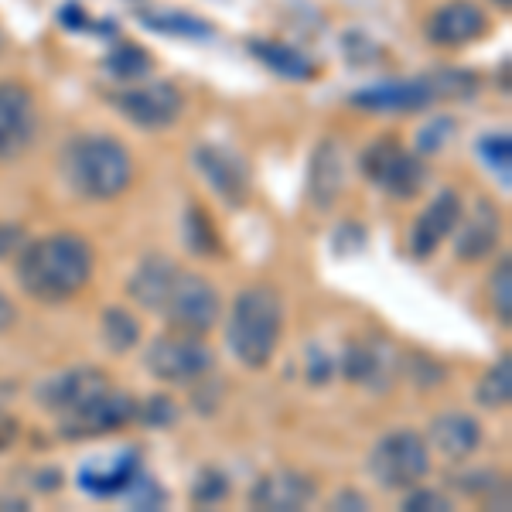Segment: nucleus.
Listing matches in <instances>:
<instances>
[{
  "mask_svg": "<svg viewBox=\"0 0 512 512\" xmlns=\"http://www.w3.org/2000/svg\"><path fill=\"white\" fill-rule=\"evenodd\" d=\"M137 417H144L147 424L161 427V424H171V420H175V407H171V403L164 400V396H154L151 407H147V410H137Z\"/></svg>",
  "mask_w": 512,
  "mask_h": 512,
  "instance_id": "35",
  "label": "nucleus"
},
{
  "mask_svg": "<svg viewBox=\"0 0 512 512\" xmlns=\"http://www.w3.org/2000/svg\"><path fill=\"white\" fill-rule=\"evenodd\" d=\"M65 185L82 198H117L134 181V161L117 137L106 134H79L62 147L59 158Z\"/></svg>",
  "mask_w": 512,
  "mask_h": 512,
  "instance_id": "2",
  "label": "nucleus"
},
{
  "mask_svg": "<svg viewBox=\"0 0 512 512\" xmlns=\"http://www.w3.org/2000/svg\"><path fill=\"white\" fill-rule=\"evenodd\" d=\"M185 243L188 250L205 256V253H219V236H216V226L209 222L202 209H188L185 212Z\"/></svg>",
  "mask_w": 512,
  "mask_h": 512,
  "instance_id": "28",
  "label": "nucleus"
},
{
  "mask_svg": "<svg viewBox=\"0 0 512 512\" xmlns=\"http://www.w3.org/2000/svg\"><path fill=\"white\" fill-rule=\"evenodd\" d=\"M499 216H495V209L489 202H478V209L472 212V219L461 226V233L454 236V253H458V260H482V256H489L495 250V243H499Z\"/></svg>",
  "mask_w": 512,
  "mask_h": 512,
  "instance_id": "20",
  "label": "nucleus"
},
{
  "mask_svg": "<svg viewBox=\"0 0 512 512\" xmlns=\"http://www.w3.org/2000/svg\"><path fill=\"white\" fill-rule=\"evenodd\" d=\"M137 338H140V325H137V318L130 315V311H123V308H106L103 311V342H106V349L123 355V352L134 349Z\"/></svg>",
  "mask_w": 512,
  "mask_h": 512,
  "instance_id": "24",
  "label": "nucleus"
},
{
  "mask_svg": "<svg viewBox=\"0 0 512 512\" xmlns=\"http://www.w3.org/2000/svg\"><path fill=\"white\" fill-rule=\"evenodd\" d=\"M113 106L140 130H164L181 117L185 96L171 82H140L113 96Z\"/></svg>",
  "mask_w": 512,
  "mask_h": 512,
  "instance_id": "9",
  "label": "nucleus"
},
{
  "mask_svg": "<svg viewBox=\"0 0 512 512\" xmlns=\"http://www.w3.org/2000/svg\"><path fill=\"white\" fill-rule=\"evenodd\" d=\"M35 130L38 113L31 89L14 79L0 82V161L18 158L24 147L35 140Z\"/></svg>",
  "mask_w": 512,
  "mask_h": 512,
  "instance_id": "11",
  "label": "nucleus"
},
{
  "mask_svg": "<svg viewBox=\"0 0 512 512\" xmlns=\"http://www.w3.org/2000/svg\"><path fill=\"white\" fill-rule=\"evenodd\" d=\"M489 31V18L472 0H451V4L437 7L427 21V38L441 48H458L468 41H478Z\"/></svg>",
  "mask_w": 512,
  "mask_h": 512,
  "instance_id": "14",
  "label": "nucleus"
},
{
  "mask_svg": "<svg viewBox=\"0 0 512 512\" xmlns=\"http://www.w3.org/2000/svg\"><path fill=\"white\" fill-rule=\"evenodd\" d=\"M137 417V400L130 393H120V390H106L99 393L93 403L79 410L72 417H62L59 420V434L69 437V441H79V437H96V434H110L117 427L130 424Z\"/></svg>",
  "mask_w": 512,
  "mask_h": 512,
  "instance_id": "13",
  "label": "nucleus"
},
{
  "mask_svg": "<svg viewBox=\"0 0 512 512\" xmlns=\"http://www.w3.org/2000/svg\"><path fill=\"white\" fill-rule=\"evenodd\" d=\"M478 403L489 410H499V407H509L512 400V359L502 355L499 362L485 373V379L478 383Z\"/></svg>",
  "mask_w": 512,
  "mask_h": 512,
  "instance_id": "25",
  "label": "nucleus"
},
{
  "mask_svg": "<svg viewBox=\"0 0 512 512\" xmlns=\"http://www.w3.org/2000/svg\"><path fill=\"white\" fill-rule=\"evenodd\" d=\"M403 509H424V512H441V509H451L448 495L444 492H431V489H417L403 499Z\"/></svg>",
  "mask_w": 512,
  "mask_h": 512,
  "instance_id": "33",
  "label": "nucleus"
},
{
  "mask_svg": "<svg viewBox=\"0 0 512 512\" xmlns=\"http://www.w3.org/2000/svg\"><path fill=\"white\" fill-rule=\"evenodd\" d=\"M489 301H492V308H495V315H499L502 325H509V321H512V267H509V256H502L499 267L492 270Z\"/></svg>",
  "mask_w": 512,
  "mask_h": 512,
  "instance_id": "29",
  "label": "nucleus"
},
{
  "mask_svg": "<svg viewBox=\"0 0 512 512\" xmlns=\"http://www.w3.org/2000/svg\"><path fill=\"white\" fill-rule=\"evenodd\" d=\"M192 164L222 202L233 205V209L246 205V198H250V171H246L243 158H236L233 151H226L219 144H198L192 151Z\"/></svg>",
  "mask_w": 512,
  "mask_h": 512,
  "instance_id": "12",
  "label": "nucleus"
},
{
  "mask_svg": "<svg viewBox=\"0 0 512 512\" xmlns=\"http://www.w3.org/2000/svg\"><path fill=\"white\" fill-rule=\"evenodd\" d=\"M229 495V478L216 472V468H205L202 475L195 478V489H192V499L198 506H216L219 499Z\"/></svg>",
  "mask_w": 512,
  "mask_h": 512,
  "instance_id": "30",
  "label": "nucleus"
},
{
  "mask_svg": "<svg viewBox=\"0 0 512 512\" xmlns=\"http://www.w3.org/2000/svg\"><path fill=\"white\" fill-rule=\"evenodd\" d=\"M475 89H478V79L472 72L441 69L424 79L362 89V93L352 96V103L362 106V110H376V113H410V110H424V106L437 103V99H465V96H472Z\"/></svg>",
  "mask_w": 512,
  "mask_h": 512,
  "instance_id": "4",
  "label": "nucleus"
},
{
  "mask_svg": "<svg viewBox=\"0 0 512 512\" xmlns=\"http://www.w3.org/2000/svg\"><path fill=\"white\" fill-rule=\"evenodd\" d=\"M362 175L383 188L386 195L414 198L427 181V168L417 154H410L396 137H379L362 151Z\"/></svg>",
  "mask_w": 512,
  "mask_h": 512,
  "instance_id": "8",
  "label": "nucleus"
},
{
  "mask_svg": "<svg viewBox=\"0 0 512 512\" xmlns=\"http://www.w3.org/2000/svg\"><path fill=\"white\" fill-rule=\"evenodd\" d=\"M106 72L113 79H144L151 72V55L144 48L130 45V41H120L110 55H106Z\"/></svg>",
  "mask_w": 512,
  "mask_h": 512,
  "instance_id": "26",
  "label": "nucleus"
},
{
  "mask_svg": "<svg viewBox=\"0 0 512 512\" xmlns=\"http://www.w3.org/2000/svg\"><path fill=\"white\" fill-rule=\"evenodd\" d=\"M110 390V379H106L93 366H79V369H65L55 373L52 379L38 386V403L55 417H72L79 414L86 403H93L99 393Z\"/></svg>",
  "mask_w": 512,
  "mask_h": 512,
  "instance_id": "10",
  "label": "nucleus"
},
{
  "mask_svg": "<svg viewBox=\"0 0 512 512\" xmlns=\"http://www.w3.org/2000/svg\"><path fill=\"white\" fill-rule=\"evenodd\" d=\"M461 209H465L461 195L444 188V192L420 212L414 226H410V253H414L417 260H427V256L454 233V226H458V219H461Z\"/></svg>",
  "mask_w": 512,
  "mask_h": 512,
  "instance_id": "15",
  "label": "nucleus"
},
{
  "mask_svg": "<svg viewBox=\"0 0 512 512\" xmlns=\"http://www.w3.org/2000/svg\"><path fill=\"white\" fill-rule=\"evenodd\" d=\"M21 246V229L18 226H7V222H0V260L4 256H14Z\"/></svg>",
  "mask_w": 512,
  "mask_h": 512,
  "instance_id": "36",
  "label": "nucleus"
},
{
  "mask_svg": "<svg viewBox=\"0 0 512 512\" xmlns=\"http://www.w3.org/2000/svg\"><path fill=\"white\" fill-rule=\"evenodd\" d=\"M318 499V485L315 478L301 475V472H270L263 475L260 482L253 485L250 492V502L256 509H270V512H294V509H304L308 502Z\"/></svg>",
  "mask_w": 512,
  "mask_h": 512,
  "instance_id": "16",
  "label": "nucleus"
},
{
  "mask_svg": "<svg viewBox=\"0 0 512 512\" xmlns=\"http://www.w3.org/2000/svg\"><path fill=\"white\" fill-rule=\"evenodd\" d=\"M93 277V246L79 233H48L24 246L18 284L41 304L72 301Z\"/></svg>",
  "mask_w": 512,
  "mask_h": 512,
  "instance_id": "1",
  "label": "nucleus"
},
{
  "mask_svg": "<svg viewBox=\"0 0 512 512\" xmlns=\"http://www.w3.org/2000/svg\"><path fill=\"white\" fill-rule=\"evenodd\" d=\"M175 270H178V263L168 260V256H161V253L144 256V260L137 263L134 274H130V280H127V294L134 297L140 308H147V311H154V315H158V308L164 301V291H168Z\"/></svg>",
  "mask_w": 512,
  "mask_h": 512,
  "instance_id": "19",
  "label": "nucleus"
},
{
  "mask_svg": "<svg viewBox=\"0 0 512 512\" xmlns=\"http://www.w3.org/2000/svg\"><path fill=\"white\" fill-rule=\"evenodd\" d=\"M250 52L284 79H297V82L315 79V65L304 59L301 52H294L291 45H280V41H250Z\"/></svg>",
  "mask_w": 512,
  "mask_h": 512,
  "instance_id": "23",
  "label": "nucleus"
},
{
  "mask_svg": "<svg viewBox=\"0 0 512 512\" xmlns=\"http://www.w3.org/2000/svg\"><path fill=\"white\" fill-rule=\"evenodd\" d=\"M431 472V451L417 431H390L369 451V475L379 489L407 492Z\"/></svg>",
  "mask_w": 512,
  "mask_h": 512,
  "instance_id": "6",
  "label": "nucleus"
},
{
  "mask_svg": "<svg viewBox=\"0 0 512 512\" xmlns=\"http://www.w3.org/2000/svg\"><path fill=\"white\" fill-rule=\"evenodd\" d=\"M284 332V304L267 284L239 291L226 318V345L246 369H263L277 352Z\"/></svg>",
  "mask_w": 512,
  "mask_h": 512,
  "instance_id": "3",
  "label": "nucleus"
},
{
  "mask_svg": "<svg viewBox=\"0 0 512 512\" xmlns=\"http://www.w3.org/2000/svg\"><path fill=\"white\" fill-rule=\"evenodd\" d=\"M14 318H18V311H14V304L7 301L4 294H0V332H7V328L14 325Z\"/></svg>",
  "mask_w": 512,
  "mask_h": 512,
  "instance_id": "38",
  "label": "nucleus"
},
{
  "mask_svg": "<svg viewBox=\"0 0 512 512\" xmlns=\"http://www.w3.org/2000/svg\"><path fill=\"white\" fill-rule=\"evenodd\" d=\"M140 21H144L147 28L161 31V35H185V38H209L212 35V28L202 18H192V14H181V11L140 14Z\"/></svg>",
  "mask_w": 512,
  "mask_h": 512,
  "instance_id": "27",
  "label": "nucleus"
},
{
  "mask_svg": "<svg viewBox=\"0 0 512 512\" xmlns=\"http://www.w3.org/2000/svg\"><path fill=\"white\" fill-rule=\"evenodd\" d=\"M482 158L489 161V168L492 171H502V181L509 185V154H512V140L509 134H489L482 140Z\"/></svg>",
  "mask_w": 512,
  "mask_h": 512,
  "instance_id": "31",
  "label": "nucleus"
},
{
  "mask_svg": "<svg viewBox=\"0 0 512 512\" xmlns=\"http://www.w3.org/2000/svg\"><path fill=\"white\" fill-rule=\"evenodd\" d=\"M140 472V461H137V451H123V454H113L106 465H89L82 468L79 482L86 492L93 495H113V492H123L130 485V478Z\"/></svg>",
  "mask_w": 512,
  "mask_h": 512,
  "instance_id": "22",
  "label": "nucleus"
},
{
  "mask_svg": "<svg viewBox=\"0 0 512 512\" xmlns=\"http://www.w3.org/2000/svg\"><path fill=\"white\" fill-rule=\"evenodd\" d=\"M144 366L151 369L154 379H161L168 386H192L212 373L216 355L202 342V335L171 328V332L158 335L147 345Z\"/></svg>",
  "mask_w": 512,
  "mask_h": 512,
  "instance_id": "5",
  "label": "nucleus"
},
{
  "mask_svg": "<svg viewBox=\"0 0 512 512\" xmlns=\"http://www.w3.org/2000/svg\"><path fill=\"white\" fill-rule=\"evenodd\" d=\"M390 369H393V355L386 345L355 342L345 349L342 373H345V379H352V383H369V386H379V390H383V386L393 379Z\"/></svg>",
  "mask_w": 512,
  "mask_h": 512,
  "instance_id": "21",
  "label": "nucleus"
},
{
  "mask_svg": "<svg viewBox=\"0 0 512 512\" xmlns=\"http://www.w3.org/2000/svg\"><path fill=\"white\" fill-rule=\"evenodd\" d=\"M158 315L168 321L171 328H181V332H195V335L212 332L222 315L216 284H212L209 277L195 274V270L178 267L168 291H164Z\"/></svg>",
  "mask_w": 512,
  "mask_h": 512,
  "instance_id": "7",
  "label": "nucleus"
},
{
  "mask_svg": "<svg viewBox=\"0 0 512 512\" xmlns=\"http://www.w3.org/2000/svg\"><path fill=\"white\" fill-rule=\"evenodd\" d=\"M448 137H451V123H448V120L427 123V127H424V134H420V151H424V154H431V151H437V147H441Z\"/></svg>",
  "mask_w": 512,
  "mask_h": 512,
  "instance_id": "34",
  "label": "nucleus"
},
{
  "mask_svg": "<svg viewBox=\"0 0 512 512\" xmlns=\"http://www.w3.org/2000/svg\"><path fill=\"white\" fill-rule=\"evenodd\" d=\"M14 437H18V424H14L11 417L0 414V448H7V444H11Z\"/></svg>",
  "mask_w": 512,
  "mask_h": 512,
  "instance_id": "39",
  "label": "nucleus"
},
{
  "mask_svg": "<svg viewBox=\"0 0 512 512\" xmlns=\"http://www.w3.org/2000/svg\"><path fill=\"white\" fill-rule=\"evenodd\" d=\"M0 45H4V38H0Z\"/></svg>",
  "mask_w": 512,
  "mask_h": 512,
  "instance_id": "40",
  "label": "nucleus"
},
{
  "mask_svg": "<svg viewBox=\"0 0 512 512\" xmlns=\"http://www.w3.org/2000/svg\"><path fill=\"white\" fill-rule=\"evenodd\" d=\"M345 188V161H342V144L335 137H325L311 154V171H308V195L315 202V209L328 212L338 202Z\"/></svg>",
  "mask_w": 512,
  "mask_h": 512,
  "instance_id": "17",
  "label": "nucleus"
},
{
  "mask_svg": "<svg viewBox=\"0 0 512 512\" xmlns=\"http://www.w3.org/2000/svg\"><path fill=\"white\" fill-rule=\"evenodd\" d=\"M332 509H366V499H362L359 492H342V495H335Z\"/></svg>",
  "mask_w": 512,
  "mask_h": 512,
  "instance_id": "37",
  "label": "nucleus"
},
{
  "mask_svg": "<svg viewBox=\"0 0 512 512\" xmlns=\"http://www.w3.org/2000/svg\"><path fill=\"white\" fill-rule=\"evenodd\" d=\"M431 444L434 451H441L448 461H465L472 458L475 448L482 444V427H478L475 417L468 414H441L431 420Z\"/></svg>",
  "mask_w": 512,
  "mask_h": 512,
  "instance_id": "18",
  "label": "nucleus"
},
{
  "mask_svg": "<svg viewBox=\"0 0 512 512\" xmlns=\"http://www.w3.org/2000/svg\"><path fill=\"white\" fill-rule=\"evenodd\" d=\"M123 492L130 495V502H134V506H144V509L161 506V499H164L158 485H154L147 475H140V472H137L134 478H130V485H127V489H123Z\"/></svg>",
  "mask_w": 512,
  "mask_h": 512,
  "instance_id": "32",
  "label": "nucleus"
}]
</instances>
